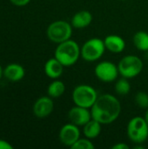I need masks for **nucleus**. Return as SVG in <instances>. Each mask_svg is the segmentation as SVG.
<instances>
[{
    "instance_id": "nucleus-23",
    "label": "nucleus",
    "mask_w": 148,
    "mask_h": 149,
    "mask_svg": "<svg viewBox=\"0 0 148 149\" xmlns=\"http://www.w3.org/2000/svg\"><path fill=\"white\" fill-rule=\"evenodd\" d=\"M13 147L8 141L0 139V149H12Z\"/></svg>"
},
{
    "instance_id": "nucleus-16",
    "label": "nucleus",
    "mask_w": 148,
    "mask_h": 149,
    "mask_svg": "<svg viewBox=\"0 0 148 149\" xmlns=\"http://www.w3.org/2000/svg\"><path fill=\"white\" fill-rule=\"evenodd\" d=\"M101 125L99 121L92 119L84 126V134L88 139H95L97 138L101 132Z\"/></svg>"
},
{
    "instance_id": "nucleus-25",
    "label": "nucleus",
    "mask_w": 148,
    "mask_h": 149,
    "mask_svg": "<svg viewBox=\"0 0 148 149\" xmlns=\"http://www.w3.org/2000/svg\"><path fill=\"white\" fill-rule=\"evenodd\" d=\"M3 75V69L2 68V66L0 65V79H1V78H2Z\"/></svg>"
},
{
    "instance_id": "nucleus-20",
    "label": "nucleus",
    "mask_w": 148,
    "mask_h": 149,
    "mask_svg": "<svg viewBox=\"0 0 148 149\" xmlns=\"http://www.w3.org/2000/svg\"><path fill=\"white\" fill-rule=\"evenodd\" d=\"M94 145L89 141L88 138L86 139H79L72 147V149H94Z\"/></svg>"
},
{
    "instance_id": "nucleus-26",
    "label": "nucleus",
    "mask_w": 148,
    "mask_h": 149,
    "mask_svg": "<svg viewBox=\"0 0 148 149\" xmlns=\"http://www.w3.org/2000/svg\"><path fill=\"white\" fill-rule=\"evenodd\" d=\"M145 120H146V121H147V123L148 125V108L147 110V112H146V114H145Z\"/></svg>"
},
{
    "instance_id": "nucleus-8",
    "label": "nucleus",
    "mask_w": 148,
    "mask_h": 149,
    "mask_svg": "<svg viewBox=\"0 0 148 149\" xmlns=\"http://www.w3.org/2000/svg\"><path fill=\"white\" fill-rule=\"evenodd\" d=\"M94 73L99 80L106 83H110L117 79L120 72L118 65L115 64L110 61H103L96 65Z\"/></svg>"
},
{
    "instance_id": "nucleus-1",
    "label": "nucleus",
    "mask_w": 148,
    "mask_h": 149,
    "mask_svg": "<svg viewBox=\"0 0 148 149\" xmlns=\"http://www.w3.org/2000/svg\"><path fill=\"white\" fill-rule=\"evenodd\" d=\"M121 112L120 100L113 95L106 93L98 97L91 107L92 118L102 125H108L115 121Z\"/></svg>"
},
{
    "instance_id": "nucleus-4",
    "label": "nucleus",
    "mask_w": 148,
    "mask_h": 149,
    "mask_svg": "<svg viewBox=\"0 0 148 149\" xmlns=\"http://www.w3.org/2000/svg\"><path fill=\"white\" fill-rule=\"evenodd\" d=\"M48 38L57 44H60L64 41L70 39L72 34V29L71 24L63 20H58L52 22L46 31Z\"/></svg>"
},
{
    "instance_id": "nucleus-24",
    "label": "nucleus",
    "mask_w": 148,
    "mask_h": 149,
    "mask_svg": "<svg viewBox=\"0 0 148 149\" xmlns=\"http://www.w3.org/2000/svg\"><path fill=\"white\" fill-rule=\"evenodd\" d=\"M113 149H129V146L126 143H117L112 147Z\"/></svg>"
},
{
    "instance_id": "nucleus-17",
    "label": "nucleus",
    "mask_w": 148,
    "mask_h": 149,
    "mask_svg": "<svg viewBox=\"0 0 148 149\" xmlns=\"http://www.w3.org/2000/svg\"><path fill=\"white\" fill-rule=\"evenodd\" d=\"M133 44L140 51H148V33L144 31L136 32L133 36Z\"/></svg>"
},
{
    "instance_id": "nucleus-2",
    "label": "nucleus",
    "mask_w": 148,
    "mask_h": 149,
    "mask_svg": "<svg viewBox=\"0 0 148 149\" xmlns=\"http://www.w3.org/2000/svg\"><path fill=\"white\" fill-rule=\"evenodd\" d=\"M81 55V49L77 42L72 39L64 41L57 46L54 57L64 65H73Z\"/></svg>"
},
{
    "instance_id": "nucleus-18",
    "label": "nucleus",
    "mask_w": 148,
    "mask_h": 149,
    "mask_svg": "<svg viewBox=\"0 0 148 149\" xmlns=\"http://www.w3.org/2000/svg\"><path fill=\"white\" fill-rule=\"evenodd\" d=\"M65 91V84L62 81L57 80V79L52 81L49 85L48 89H47L48 95L51 98H58L64 94Z\"/></svg>"
},
{
    "instance_id": "nucleus-6",
    "label": "nucleus",
    "mask_w": 148,
    "mask_h": 149,
    "mask_svg": "<svg viewBox=\"0 0 148 149\" xmlns=\"http://www.w3.org/2000/svg\"><path fill=\"white\" fill-rule=\"evenodd\" d=\"M127 135L129 139L137 143H143L148 138V125L145 118L134 117L127 125Z\"/></svg>"
},
{
    "instance_id": "nucleus-15",
    "label": "nucleus",
    "mask_w": 148,
    "mask_h": 149,
    "mask_svg": "<svg viewBox=\"0 0 148 149\" xmlns=\"http://www.w3.org/2000/svg\"><path fill=\"white\" fill-rule=\"evenodd\" d=\"M92 21V15L88 10H80L72 18V25L77 29L87 27Z\"/></svg>"
},
{
    "instance_id": "nucleus-13",
    "label": "nucleus",
    "mask_w": 148,
    "mask_h": 149,
    "mask_svg": "<svg viewBox=\"0 0 148 149\" xmlns=\"http://www.w3.org/2000/svg\"><path fill=\"white\" fill-rule=\"evenodd\" d=\"M106 49L113 53H120L124 51L126 43L124 39L118 35H108L104 39Z\"/></svg>"
},
{
    "instance_id": "nucleus-19",
    "label": "nucleus",
    "mask_w": 148,
    "mask_h": 149,
    "mask_svg": "<svg viewBox=\"0 0 148 149\" xmlns=\"http://www.w3.org/2000/svg\"><path fill=\"white\" fill-rule=\"evenodd\" d=\"M131 90V85L126 78H121L117 80L115 84V91L119 95L125 96L127 95L130 93Z\"/></svg>"
},
{
    "instance_id": "nucleus-7",
    "label": "nucleus",
    "mask_w": 148,
    "mask_h": 149,
    "mask_svg": "<svg viewBox=\"0 0 148 149\" xmlns=\"http://www.w3.org/2000/svg\"><path fill=\"white\" fill-rule=\"evenodd\" d=\"M106 50L104 40L92 38L87 40L81 48V57L88 62H93L100 58Z\"/></svg>"
},
{
    "instance_id": "nucleus-3",
    "label": "nucleus",
    "mask_w": 148,
    "mask_h": 149,
    "mask_svg": "<svg viewBox=\"0 0 148 149\" xmlns=\"http://www.w3.org/2000/svg\"><path fill=\"white\" fill-rule=\"evenodd\" d=\"M96 90L88 85H79L72 92V100L76 106L91 108L98 99Z\"/></svg>"
},
{
    "instance_id": "nucleus-5",
    "label": "nucleus",
    "mask_w": 148,
    "mask_h": 149,
    "mask_svg": "<svg viewBox=\"0 0 148 149\" xmlns=\"http://www.w3.org/2000/svg\"><path fill=\"white\" fill-rule=\"evenodd\" d=\"M120 74L126 79L138 76L143 69L142 60L135 55H127L121 58L118 65Z\"/></svg>"
},
{
    "instance_id": "nucleus-9",
    "label": "nucleus",
    "mask_w": 148,
    "mask_h": 149,
    "mask_svg": "<svg viewBox=\"0 0 148 149\" xmlns=\"http://www.w3.org/2000/svg\"><path fill=\"white\" fill-rule=\"evenodd\" d=\"M79 137L80 131L78 128V126L73 123L65 124L59 131V140L67 147H72L79 139Z\"/></svg>"
},
{
    "instance_id": "nucleus-11",
    "label": "nucleus",
    "mask_w": 148,
    "mask_h": 149,
    "mask_svg": "<svg viewBox=\"0 0 148 149\" xmlns=\"http://www.w3.org/2000/svg\"><path fill=\"white\" fill-rule=\"evenodd\" d=\"M54 108V104L51 98L43 96L36 100L33 106V113L38 118H45L49 116Z\"/></svg>"
},
{
    "instance_id": "nucleus-12",
    "label": "nucleus",
    "mask_w": 148,
    "mask_h": 149,
    "mask_svg": "<svg viewBox=\"0 0 148 149\" xmlns=\"http://www.w3.org/2000/svg\"><path fill=\"white\" fill-rule=\"evenodd\" d=\"M25 75L24 68L17 63H11L3 69V76L11 82H17L23 79Z\"/></svg>"
},
{
    "instance_id": "nucleus-10",
    "label": "nucleus",
    "mask_w": 148,
    "mask_h": 149,
    "mask_svg": "<svg viewBox=\"0 0 148 149\" xmlns=\"http://www.w3.org/2000/svg\"><path fill=\"white\" fill-rule=\"evenodd\" d=\"M68 118L72 123L76 126H85L89 120H91L92 113L89 111V108L75 106L70 109L68 113Z\"/></svg>"
},
{
    "instance_id": "nucleus-14",
    "label": "nucleus",
    "mask_w": 148,
    "mask_h": 149,
    "mask_svg": "<svg viewBox=\"0 0 148 149\" xmlns=\"http://www.w3.org/2000/svg\"><path fill=\"white\" fill-rule=\"evenodd\" d=\"M64 65L54 57L46 61L44 65V72L51 79H58L63 73Z\"/></svg>"
},
{
    "instance_id": "nucleus-22",
    "label": "nucleus",
    "mask_w": 148,
    "mask_h": 149,
    "mask_svg": "<svg viewBox=\"0 0 148 149\" xmlns=\"http://www.w3.org/2000/svg\"><path fill=\"white\" fill-rule=\"evenodd\" d=\"M31 0H10V2L16 6H24L30 3Z\"/></svg>"
},
{
    "instance_id": "nucleus-21",
    "label": "nucleus",
    "mask_w": 148,
    "mask_h": 149,
    "mask_svg": "<svg viewBox=\"0 0 148 149\" xmlns=\"http://www.w3.org/2000/svg\"><path fill=\"white\" fill-rule=\"evenodd\" d=\"M135 102L138 107L147 109L148 108V94L145 92H139L135 96Z\"/></svg>"
}]
</instances>
